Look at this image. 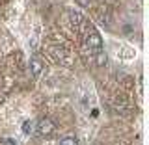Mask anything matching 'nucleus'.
<instances>
[{
	"label": "nucleus",
	"instance_id": "f257e3e1",
	"mask_svg": "<svg viewBox=\"0 0 149 145\" xmlns=\"http://www.w3.org/2000/svg\"><path fill=\"white\" fill-rule=\"evenodd\" d=\"M86 49L90 50L91 54H95V52H101L102 50V37L99 32H95V30H91L90 34L86 35Z\"/></svg>",
	"mask_w": 149,
	"mask_h": 145
},
{
	"label": "nucleus",
	"instance_id": "f03ea898",
	"mask_svg": "<svg viewBox=\"0 0 149 145\" xmlns=\"http://www.w3.org/2000/svg\"><path fill=\"white\" fill-rule=\"evenodd\" d=\"M54 121H50V119H41V121H37V127H36V132L39 134V136H50V134L54 132Z\"/></svg>",
	"mask_w": 149,
	"mask_h": 145
},
{
	"label": "nucleus",
	"instance_id": "7ed1b4c3",
	"mask_svg": "<svg viewBox=\"0 0 149 145\" xmlns=\"http://www.w3.org/2000/svg\"><path fill=\"white\" fill-rule=\"evenodd\" d=\"M28 71H30V74L34 78L41 76V73H43V62H41L37 56H32L30 62H28Z\"/></svg>",
	"mask_w": 149,
	"mask_h": 145
},
{
	"label": "nucleus",
	"instance_id": "20e7f679",
	"mask_svg": "<svg viewBox=\"0 0 149 145\" xmlns=\"http://www.w3.org/2000/svg\"><path fill=\"white\" fill-rule=\"evenodd\" d=\"M60 145H78V142L74 136H65V138L60 139Z\"/></svg>",
	"mask_w": 149,
	"mask_h": 145
},
{
	"label": "nucleus",
	"instance_id": "39448f33",
	"mask_svg": "<svg viewBox=\"0 0 149 145\" xmlns=\"http://www.w3.org/2000/svg\"><path fill=\"white\" fill-rule=\"evenodd\" d=\"M93 56H95V63L97 65H104L106 63V54L102 52V50H101V52H95Z\"/></svg>",
	"mask_w": 149,
	"mask_h": 145
},
{
	"label": "nucleus",
	"instance_id": "423d86ee",
	"mask_svg": "<svg viewBox=\"0 0 149 145\" xmlns=\"http://www.w3.org/2000/svg\"><path fill=\"white\" fill-rule=\"evenodd\" d=\"M32 130H34V125H32L30 121H24V123H22V132H24V134H32Z\"/></svg>",
	"mask_w": 149,
	"mask_h": 145
},
{
	"label": "nucleus",
	"instance_id": "0eeeda50",
	"mask_svg": "<svg viewBox=\"0 0 149 145\" xmlns=\"http://www.w3.org/2000/svg\"><path fill=\"white\" fill-rule=\"evenodd\" d=\"M77 4L80 8H90V4H91V0H77Z\"/></svg>",
	"mask_w": 149,
	"mask_h": 145
},
{
	"label": "nucleus",
	"instance_id": "6e6552de",
	"mask_svg": "<svg viewBox=\"0 0 149 145\" xmlns=\"http://www.w3.org/2000/svg\"><path fill=\"white\" fill-rule=\"evenodd\" d=\"M71 17H73V22H77V24L82 21V15H80V13H71Z\"/></svg>",
	"mask_w": 149,
	"mask_h": 145
}]
</instances>
